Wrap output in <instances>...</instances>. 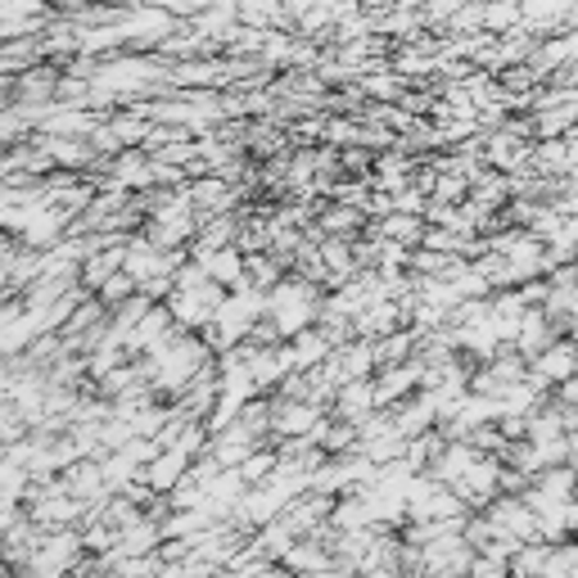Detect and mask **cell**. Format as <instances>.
I'll list each match as a JSON object with an SVG mask.
<instances>
[{
  "mask_svg": "<svg viewBox=\"0 0 578 578\" xmlns=\"http://www.w3.org/2000/svg\"><path fill=\"white\" fill-rule=\"evenodd\" d=\"M543 578H578V543H556Z\"/></svg>",
  "mask_w": 578,
  "mask_h": 578,
  "instance_id": "obj_4",
  "label": "cell"
},
{
  "mask_svg": "<svg viewBox=\"0 0 578 578\" xmlns=\"http://www.w3.org/2000/svg\"><path fill=\"white\" fill-rule=\"evenodd\" d=\"M574 375H578V343L574 339H556L552 349H543V353L533 358V375L529 379H537V384H565Z\"/></svg>",
  "mask_w": 578,
  "mask_h": 578,
  "instance_id": "obj_2",
  "label": "cell"
},
{
  "mask_svg": "<svg viewBox=\"0 0 578 578\" xmlns=\"http://www.w3.org/2000/svg\"><path fill=\"white\" fill-rule=\"evenodd\" d=\"M515 132H520V127H515ZM515 132L492 136V145H488V163H492V168H520V163H529V159H533V149H529Z\"/></svg>",
  "mask_w": 578,
  "mask_h": 578,
  "instance_id": "obj_3",
  "label": "cell"
},
{
  "mask_svg": "<svg viewBox=\"0 0 578 578\" xmlns=\"http://www.w3.org/2000/svg\"><path fill=\"white\" fill-rule=\"evenodd\" d=\"M353 222H358V213H353V208H335V213L326 217V230H349Z\"/></svg>",
  "mask_w": 578,
  "mask_h": 578,
  "instance_id": "obj_6",
  "label": "cell"
},
{
  "mask_svg": "<svg viewBox=\"0 0 578 578\" xmlns=\"http://www.w3.org/2000/svg\"><path fill=\"white\" fill-rule=\"evenodd\" d=\"M267 313H272V326L281 330V335H303L307 326H313L317 317H321V298H317V290L313 285H303V281H285V285H276V294L267 298Z\"/></svg>",
  "mask_w": 578,
  "mask_h": 578,
  "instance_id": "obj_1",
  "label": "cell"
},
{
  "mask_svg": "<svg viewBox=\"0 0 578 578\" xmlns=\"http://www.w3.org/2000/svg\"><path fill=\"white\" fill-rule=\"evenodd\" d=\"M379 236L384 240H398V245H411L420 236V222L411 213H389V217H384V226H379Z\"/></svg>",
  "mask_w": 578,
  "mask_h": 578,
  "instance_id": "obj_5",
  "label": "cell"
}]
</instances>
